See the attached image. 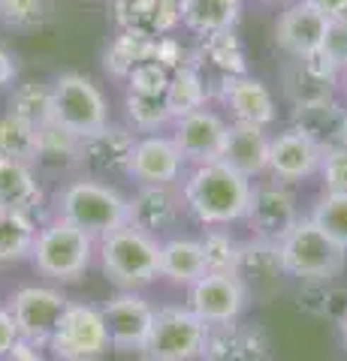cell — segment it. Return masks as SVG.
I'll return each mask as SVG.
<instances>
[{
	"mask_svg": "<svg viewBox=\"0 0 347 361\" xmlns=\"http://www.w3.org/2000/svg\"><path fill=\"white\" fill-rule=\"evenodd\" d=\"M254 196L251 178L239 175L227 163H199L182 180L187 214L203 226H233L245 220Z\"/></svg>",
	"mask_w": 347,
	"mask_h": 361,
	"instance_id": "1",
	"label": "cell"
},
{
	"mask_svg": "<svg viewBox=\"0 0 347 361\" xmlns=\"http://www.w3.org/2000/svg\"><path fill=\"white\" fill-rule=\"evenodd\" d=\"M97 256L100 271L115 289L142 292L160 280V238L133 229L130 223L100 238Z\"/></svg>",
	"mask_w": 347,
	"mask_h": 361,
	"instance_id": "2",
	"label": "cell"
},
{
	"mask_svg": "<svg viewBox=\"0 0 347 361\" xmlns=\"http://www.w3.org/2000/svg\"><path fill=\"white\" fill-rule=\"evenodd\" d=\"M97 256V238L82 232L79 226L66 223L64 217H54L46 226H40L37 244L30 253V265L40 277L52 283H76L88 274Z\"/></svg>",
	"mask_w": 347,
	"mask_h": 361,
	"instance_id": "3",
	"label": "cell"
},
{
	"mask_svg": "<svg viewBox=\"0 0 347 361\" xmlns=\"http://www.w3.org/2000/svg\"><path fill=\"white\" fill-rule=\"evenodd\" d=\"M58 217L79 226L91 238H106L109 232L127 226V196H121L109 180L79 178L70 180L58 196Z\"/></svg>",
	"mask_w": 347,
	"mask_h": 361,
	"instance_id": "4",
	"label": "cell"
},
{
	"mask_svg": "<svg viewBox=\"0 0 347 361\" xmlns=\"http://www.w3.org/2000/svg\"><path fill=\"white\" fill-rule=\"evenodd\" d=\"M211 325L184 304L158 307L148 341L139 349V361H196L206 355Z\"/></svg>",
	"mask_w": 347,
	"mask_h": 361,
	"instance_id": "5",
	"label": "cell"
},
{
	"mask_svg": "<svg viewBox=\"0 0 347 361\" xmlns=\"http://www.w3.org/2000/svg\"><path fill=\"white\" fill-rule=\"evenodd\" d=\"M278 250H281L284 274L296 280H308V283L339 277L347 262V253L327 232H320L311 217H299L293 229L281 238Z\"/></svg>",
	"mask_w": 347,
	"mask_h": 361,
	"instance_id": "6",
	"label": "cell"
},
{
	"mask_svg": "<svg viewBox=\"0 0 347 361\" xmlns=\"http://www.w3.org/2000/svg\"><path fill=\"white\" fill-rule=\"evenodd\" d=\"M52 123L85 139L109 127V103L94 78L82 73H61L52 82Z\"/></svg>",
	"mask_w": 347,
	"mask_h": 361,
	"instance_id": "7",
	"label": "cell"
},
{
	"mask_svg": "<svg viewBox=\"0 0 347 361\" xmlns=\"http://www.w3.org/2000/svg\"><path fill=\"white\" fill-rule=\"evenodd\" d=\"M49 349L58 361H100L112 349L103 310L85 301H70L54 325Z\"/></svg>",
	"mask_w": 347,
	"mask_h": 361,
	"instance_id": "8",
	"label": "cell"
},
{
	"mask_svg": "<svg viewBox=\"0 0 347 361\" xmlns=\"http://www.w3.org/2000/svg\"><path fill=\"white\" fill-rule=\"evenodd\" d=\"M248 304L251 289L236 271H223V274L208 271L194 286H187V307L211 329L239 322V316L248 310Z\"/></svg>",
	"mask_w": 347,
	"mask_h": 361,
	"instance_id": "9",
	"label": "cell"
},
{
	"mask_svg": "<svg viewBox=\"0 0 347 361\" xmlns=\"http://www.w3.org/2000/svg\"><path fill=\"white\" fill-rule=\"evenodd\" d=\"M70 298L52 286H21L9 298V313L18 325V337L28 346H49L54 325L64 316Z\"/></svg>",
	"mask_w": 347,
	"mask_h": 361,
	"instance_id": "10",
	"label": "cell"
},
{
	"mask_svg": "<svg viewBox=\"0 0 347 361\" xmlns=\"http://www.w3.org/2000/svg\"><path fill=\"white\" fill-rule=\"evenodd\" d=\"M100 310H103L112 349H115V353H136L139 355V349L145 346V341H148V331H151L158 307H154L142 292L118 289Z\"/></svg>",
	"mask_w": 347,
	"mask_h": 361,
	"instance_id": "11",
	"label": "cell"
},
{
	"mask_svg": "<svg viewBox=\"0 0 347 361\" xmlns=\"http://www.w3.org/2000/svg\"><path fill=\"white\" fill-rule=\"evenodd\" d=\"M184 211L182 190H175V184H145L127 199V223L154 238L172 232Z\"/></svg>",
	"mask_w": 347,
	"mask_h": 361,
	"instance_id": "12",
	"label": "cell"
},
{
	"mask_svg": "<svg viewBox=\"0 0 347 361\" xmlns=\"http://www.w3.org/2000/svg\"><path fill=\"white\" fill-rule=\"evenodd\" d=\"M133 148H136V133L109 123V127L85 135L79 142V166L91 172L88 178H100V180L127 175Z\"/></svg>",
	"mask_w": 347,
	"mask_h": 361,
	"instance_id": "13",
	"label": "cell"
},
{
	"mask_svg": "<svg viewBox=\"0 0 347 361\" xmlns=\"http://www.w3.org/2000/svg\"><path fill=\"white\" fill-rule=\"evenodd\" d=\"M227 127L230 123L223 121L218 111L203 106V109L190 111V115L175 118L172 142L178 145V151H182V157L190 166L215 163V160H220L223 142H227Z\"/></svg>",
	"mask_w": 347,
	"mask_h": 361,
	"instance_id": "14",
	"label": "cell"
},
{
	"mask_svg": "<svg viewBox=\"0 0 347 361\" xmlns=\"http://www.w3.org/2000/svg\"><path fill=\"white\" fill-rule=\"evenodd\" d=\"M245 220H248L254 238L281 244V238L299 220L296 199L287 190V184H278V180L263 184V187H254V196H251V205H248Z\"/></svg>",
	"mask_w": 347,
	"mask_h": 361,
	"instance_id": "15",
	"label": "cell"
},
{
	"mask_svg": "<svg viewBox=\"0 0 347 361\" xmlns=\"http://www.w3.org/2000/svg\"><path fill=\"white\" fill-rule=\"evenodd\" d=\"M323 151L308 139L302 130L287 127L284 133L272 135V148H269V175L278 184H299L320 175Z\"/></svg>",
	"mask_w": 347,
	"mask_h": 361,
	"instance_id": "16",
	"label": "cell"
},
{
	"mask_svg": "<svg viewBox=\"0 0 347 361\" xmlns=\"http://www.w3.org/2000/svg\"><path fill=\"white\" fill-rule=\"evenodd\" d=\"M327 27H329L327 18L314 13L311 6H305L302 0H296L293 6H287L278 16L275 42L290 61H308L320 54L323 39H327Z\"/></svg>",
	"mask_w": 347,
	"mask_h": 361,
	"instance_id": "17",
	"label": "cell"
},
{
	"mask_svg": "<svg viewBox=\"0 0 347 361\" xmlns=\"http://www.w3.org/2000/svg\"><path fill=\"white\" fill-rule=\"evenodd\" d=\"M184 157L172 142V135H142L136 139V148L130 157L127 178L136 180V187L145 184H175L184 175Z\"/></svg>",
	"mask_w": 347,
	"mask_h": 361,
	"instance_id": "18",
	"label": "cell"
},
{
	"mask_svg": "<svg viewBox=\"0 0 347 361\" xmlns=\"http://www.w3.org/2000/svg\"><path fill=\"white\" fill-rule=\"evenodd\" d=\"M218 103L230 109L233 121L257 123V127H269L275 121V99L260 78H251L248 73L223 75L218 85Z\"/></svg>",
	"mask_w": 347,
	"mask_h": 361,
	"instance_id": "19",
	"label": "cell"
},
{
	"mask_svg": "<svg viewBox=\"0 0 347 361\" xmlns=\"http://www.w3.org/2000/svg\"><path fill=\"white\" fill-rule=\"evenodd\" d=\"M269 148H272V135L266 133V127L233 121L227 127V142H223V151H220V163H227L239 175L254 180L257 175L269 172Z\"/></svg>",
	"mask_w": 347,
	"mask_h": 361,
	"instance_id": "20",
	"label": "cell"
},
{
	"mask_svg": "<svg viewBox=\"0 0 347 361\" xmlns=\"http://www.w3.org/2000/svg\"><path fill=\"white\" fill-rule=\"evenodd\" d=\"M293 127L302 130L323 154L335 148H347V109L335 99H320V103L296 106L293 109Z\"/></svg>",
	"mask_w": 347,
	"mask_h": 361,
	"instance_id": "21",
	"label": "cell"
},
{
	"mask_svg": "<svg viewBox=\"0 0 347 361\" xmlns=\"http://www.w3.org/2000/svg\"><path fill=\"white\" fill-rule=\"evenodd\" d=\"M121 27L145 39L166 37L182 21V0H115Z\"/></svg>",
	"mask_w": 347,
	"mask_h": 361,
	"instance_id": "22",
	"label": "cell"
},
{
	"mask_svg": "<svg viewBox=\"0 0 347 361\" xmlns=\"http://www.w3.org/2000/svg\"><path fill=\"white\" fill-rule=\"evenodd\" d=\"M46 205V193L37 172L30 163L21 160H9L0 157V208H13V211H25V214H40Z\"/></svg>",
	"mask_w": 347,
	"mask_h": 361,
	"instance_id": "23",
	"label": "cell"
},
{
	"mask_svg": "<svg viewBox=\"0 0 347 361\" xmlns=\"http://www.w3.org/2000/svg\"><path fill=\"white\" fill-rule=\"evenodd\" d=\"M203 274H206V256H203L199 238L172 235V238L160 241V277L163 280H170L172 286H194Z\"/></svg>",
	"mask_w": 347,
	"mask_h": 361,
	"instance_id": "24",
	"label": "cell"
},
{
	"mask_svg": "<svg viewBox=\"0 0 347 361\" xmlns=\"http://www.w3.org/2000/svg\"><path fill=\"white\" fill-rule=\"evenodd\" d=\"M335 78L341 75L317 54V58H308V61H293V66L287 70L284 87H287V97L293 99V106H308L332 97Z\"/></svg>",
	"mask_w": 347,
	"mask_h": 361,
	"instance_id": "25",
	"label": "cell"
},
{
	"mask_svg": "<svg viewBox=\"0 0 347 361\" xmlns=\"http://www.w3.org/2000/svg\"><path fill=\"white\" fill-rule=\"evenodd\" d=\"M236 274L248 283V289H260V286H278V280L284 277V262H281V250L272 241H260L251 238L248 244H242V256H239V268Z\"/></svg>",
	"mask_w": 347,
	"mask_h": 361,
	"instance_id": "26",
	"label": "cell"
},
{
	"mask_svg": "<svg viewBox=\"0 0 347 361\" xmlns=\"http://www.w3.org/2000/svg\"><path fill=\"white\" fill-rule=\"evenodd\" d=\"M37 232V220L30 214L0 208V265H18L30 259Z\"/></svg>",
	"mask_w": 347,
	"mask_h": 361,
	"instance_id": "27",
	"label": "cell"
},
{
	"mask_svg": "<svg viewBox=\"0 0 347 361\" xmlns=\"http://www.w3.org/2000/svg\"><path fill=\"white\" fill-rule=\"evenodd\" d=\"M242 6H233L227 0H182V25L199 37L233 30Z\"/></svg>",
	"mask_w": 347,
	"mask_h": 361,
	"instance_id": "28",
	"label": "cell"
},
{
	"mask_svg": "<svg viewBox=\"0 0 347 361\" xmlns=\"http://www.w3.org/2000/svg\"><path fill=\"white\" fill-rule=\"evenodd\" d=\"M0 157L37 166L42 157V133L37 123L16 118L6 111V115L0 118Z\"/></svg>",
	"mask_w": 347,
	"mask_h": 361,
	"instance_id": "29",
	"label": "cell"
},
{
	"mask_svg": "<svg viewBox=\"0 0 347 361\" xmlns=\"http://www.w3.org/2000/svg\"><path fill=\"white\" fill-rule=\"evenodd\" d=\"M206 106V82L194 66H178L166 87V109H170L172 121L190 115V111Z\"/></svg>",
	"mask_w": 347,
	"mask_h": 361,
	"instance_id": "30",
	"label": "cell"
},
{
	"mask_svg": "<svg viewBox=\"0 0 347 361\" xmlns=\"http://www.w3.org/2000/svg\"><path fill=\"white\" fill-rule=\"evenodd\" d=\"M9 115L25 118L37 127L52 123V85L25 82L9 94Z\"/></svg>",
	"mask_w": 347,
	"mask_h": 361,
	"instance_id": "31",
	"label": "cell"
},
{
	"mask_svg": "<svg viewBox=\"0 0 347 361\" xmlns=\"http://www.w3.org/2000/svg\"><path fill=\"white\" fill-rule=\"evenodd\" d=\"M154 58V39H145L139 33L121 30V37L109 45L106 51V70H112L115 75H130L139 63Z\"/></svg>",
	"mask_w": 347,
	"mask_h": 361,
	"instance_id": "32",
	"label": "cell"
},
{
	"mask_svg": "<svg viewBox=\"0 0 347 361\" xmlns=\"http://www.w3.org/2000/svg\"><path fill=\"white\" fill-rule=\"evenodd\" d=\"M203 256H206V274L208 271H236L239 268V256H242V241H236L227 232V226H208L203 232Z\"/></svg>",
	"mask_w": 347,
	"mask_h": 361,
	"instance_id": "33",
	"label": "cell"
},
{
	"mask_svg": "<svg viewBox=\"0 0 347 361\" xmlns=\"http://www.w3.org/2000/svg\"><path fill=\"white\" fill-rule=\"evenodd\" d=\"M308 217L347 253V193H323Z\"/></svg>",
	"mask_w": 347,
	"mask_h": 361,
	"instance_id": "34",
	"label": "cell"
},
{
	"mask_svg": "<svg viewBox=\"0 0 347 361\" xmlns=\"http://www.w3.org/2000/svg\"><path fill=\"white\" fill-rule=\"evenodd\" d=\"M127 118L133 130L139 133H154L166 121H172L170 109H166V97H139V94H127Z\"/></svg>",
	"mask_w": 347,
	"mask_h": 361,
	"instance_id": "35",
	"label": "cell"
},
{
	"mask_svg": "<svg viewBox=\"0 0 347 361\" xmlns=\"http://www.w3.org/2000/svg\"><path fill=\"white\" fill-rule=\"evenodd\" d=\"M46 21V0H0V25L9 30H30Z\"/></svg>",
	"mask_w": 347,
	"mask_h": 361,
	"instance_id": "36",
	"label": "cell"
},
{
	"mask_svg": "<svg viewBox=\"0 0 347 361\" xmlns=\"http://www.w3.org/2000/svg\"><path fill=\"white\" fill-rule=\"evenodd\" d=\"M170 73L160 61H145L139 63L136 70L127 75V85H130V94H139V97H166V87H170Z\"/></svg>",
	"mask_w": 347,
	"mask_h": 361,
	"instance_id": "37",
	"label": "cell"
},
{
	"mask_svg": "<svg viewBox=\"0 0 347 361\" xmlns=\"http://www.w3.org/2000/svg\"><path fill=\"white\" fill-rule=\"evenodd\" d=\"M206 51H208V58L215 61L227 75L245 73V66H242V49H239V42H236V37H233L230 30L227 33H215V37H206Z\"/></svg>",
	"mask_w": 347,
	"mask_h": 361,
	"instance_id": "38",
	"label": "cell"
},
{
	"mask_svg": "<svg viewBox=\"0 0 347 361\" xmlns=\"http://www.w3.org/2000/svg\"><path fill=\"white\" fill-rule=\"evenodd\" d=\"M320 58L327 61L339 75L347 73V18L329 21L327 39H323V49H320Z\"/></svg>",
	"mask_w": 347,
	"mask_h": 361,
	"instance_id": "39",
	"label": "cell"
},
{
	"mask_svg": "<svg viewBox=\"0 0 347 361\" xmlns=\"http://www.w3.org/2000/svg\"><path fill=\"white\" fill-rule=\"evenodd\" d=\"M320 178L327 193H347V148H335L323 154Z\"/></svg>",
	"mask_w": 347,
	"mask_h": 361,
	"instance_id": "40",
	"label": "cell"
},
{
	"mask_svg": "<svg viewBox=\"0 0 347 361\" xmlns=\"http://www.w3.org/2000/svg\"><path fill=\"white\" fill-rule=\"evenodd\" d=\"M18 343L21 337H18V325L13 319V313H9V307H0V358L13 355Z\"/></svg>",
	"mask_w": 347,
	"mask_h": 361,
	"instance_id": "41",
	"label": "cell"
},
{
	"mask_svg": "<svg viewBox=\"0 0 347 361\" xmlns=\"http://www.w3.org/2000/svg\"><path fill=\"white\" fill-rule=\"evenodd\" d=\"M305 6H311L314 13H320L327 21H341L347 18V0H302Z\"/></svg>",
	"mask_w": 347,
	"mask_h": 361,
	"instance_id": "42",
	"label": "cell"
},
{
	"mask_svg": "<svg viewBox=\"0 0 347 361\" xmlns=\"http://www.w3.org/2000/svg\"><path fill=\"white\" fill-rule=\"evenodd\" d=\"M16 75H18V66L13 61V54H9L4 45H0V90H4L6 85H13Z\"/></svg>",
	"mask_w": 347,
	"mask_h": 361,
	"instance_id": "43",
	"label": "cell"
},
{
	"mask_svg": "<svg viewBox=\"0 0 347 361\" xmlns=\"http://www.w3.org/2000/svg\"><path fill=\"white\" fill-rule=\"evenodd\" d=\"M341 337H344V343H347V310H344V316H341Z\"/></svg>",
	"mask_w": 347,
	"mask_h": 361,
	"instance_id": "44",
	"label": "cell"
},
{
	"mask_svg": "<svg viewBox=\"0 0 347 361\" xmlns=\"http://www.w3.org/2000/svg\"><path fill=\"white\" fill-rule=\"evenodd\" d=\"M227 4H233V6H242V4H245V0H227Z\"/></svg>",
	"mask_w": 347,
	"mask_h": 361,
	"instance_id": "45",
	"label": "cell"
},
{
	"mask_svg": "<svg viewBox=\"0 0 347 361\" xmlns=\"http://www.w3.org/2000/svg\"><path fill=\"white\" fill-rule=\"evenodd\" d=\"M341 85H344V94H347V73L341 75Z\"/></svg>",
	"mask_w": 347,
	"mask_h": 361,
	"instance_id": "46",
	"label": "cell"
},
{
	"mask_svg": "<svg viewBox=\"0 0 347 361\" xmlns=\"http://www.w3.org/2000/svg\"><path fill=\"white\" fill-rule=\"evenodd\" d=\"M266 4H284V0H266Z\"/></svg>",
	"mask_w": 347,
	"mask_h": 361,
	"instance_id": "47",
	"label": "cell"
}]
</instances>
